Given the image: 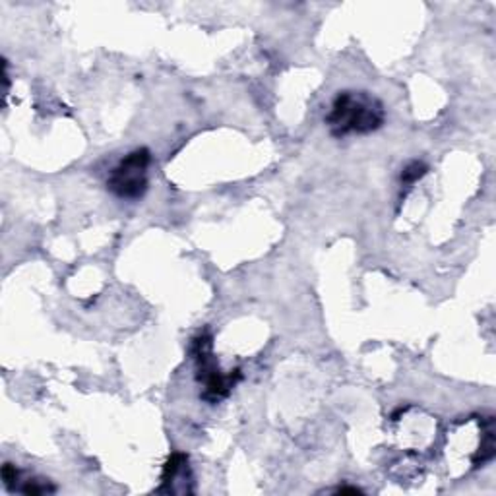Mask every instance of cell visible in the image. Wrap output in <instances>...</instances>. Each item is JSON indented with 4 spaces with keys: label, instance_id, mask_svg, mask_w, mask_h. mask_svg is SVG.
<instances>
[{
    "label": "cell",
    "instance_id": "cell-1",
    "mask_svg": "<svg viewBox=\"0 0 496 496\" xmlns=\"http://www.w3.org/2000/svg\"><path fill=\"white\" fill-rule=\"evenodd\" d=\"M386 123V111L378 97L369 92L344 90L334 97L326 125L334 138L349 134H370Z\"/></svg>",
    "mask_w": 496,
    "mask_h": 496
},
{
    "label": "cell",
    "instance_id": "cell-7",
    "mask_svg": "<svg viewBox=\"0 0 496 496\" xmlns=\"http://www.w3.org/2000/svg\"><path fill=\"white\" fill-rule=\"evenodd\" d=\"M20 481V471L16 469V466L12 464H4L3 466V483H4V487L12 491L16 484Z\"/></svg>",
    "mask_w": 496,
    "mask_h": 496
},
{
    "label": "cell",
    "instance_id": "cell-6",
    "mask_svg": "<svg viewBox=\"0 0 496 496\" xmlns=\"http://www.w3.org/2000/svg\"><path fill=\"white\" fill-rule=\"evenodd\" d=\"M24 494H49V492H54L57 489L53 487V484H49L47 481H43V479H29L26 481L24 487L20 489Z\"/></svg>",
    "mask_w": 496,
    "mask_h": 496
},
{
    "label": "cell",
    "instance_id": "cell-2",
    "mask_svg": "<svg viewBox=\"0 0 496 496\" xmlns=\"http://www.w3.org/2000/svg\"><path fill=\"white\" fill-rule=\"evenodd\" d=\"M192 357L196 365V380L202 386L200 398L207 403H219L233 392L242 374L239 369L222 370L214 355V341L207 332L192 339Z\"/></svg>",
    "mask_w": 496,
    "mask_h": 496
},
{
    "label": "cell",
    "instance_id": "cell-5",
    "mask_svg": "<svg viewBox=\"0 0 496 496\" xmlns=\"http://www.w3.org/2000/svg\"><path fill=\"white\" fill-rule=\"evenodd\" d=\"M427 171H428V167L423 161H411L402 173V184H405V186L415 184L417 181L423 179Z\"/></svg>",
    "mask_w": 496,
    "mask_h": 496
},
{
    "label": "cell",
    "instance_id": "cell-4",
    "mask_svg": "<svg viewBox=\"0 0 496 496\" xmlns=\"http://www.w3.org/2000/svg\"><path fill=\"white\" fill-rule=\"evenodd\" d=\"M191 481L189 456L175 451V454L165 461L161 473V492H191L192 489L186 487Z\"/></svg>",
    "mask_w": 496,
    "mask_h": 496
},
{
    "label": "cell",
    "instance_id": "cell-3",
    "mask_svg": "<svg viewBox=\"0 0 496 496\" xmlns=\"http://www.w3.org/2000/svg\"><path fill=\"white\" fill-rule=\"evenodd\" d=\"M151 163V151L148 148L132 150L120 159L107 179V189L120 200H140L150 186L148 169Z\"/></svg>",
    "mask_w": 496,
    "mask_h": 496
}]
</instances>
